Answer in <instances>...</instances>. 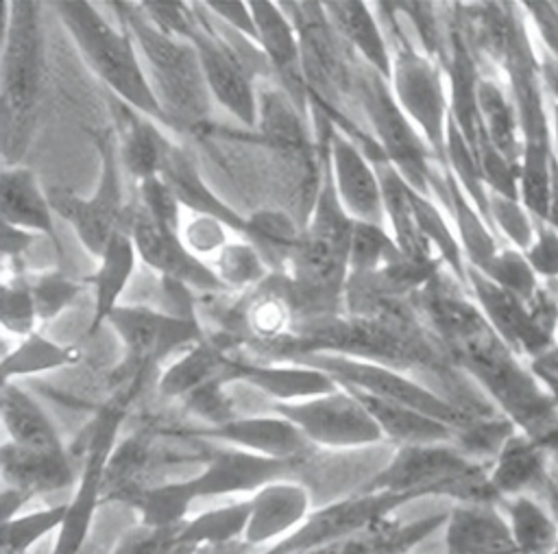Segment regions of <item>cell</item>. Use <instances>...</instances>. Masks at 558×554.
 Listing matches in <instances>:
<instances>
[{"label": "cell", "instance_id": "34", "mask_svg": "<svg viewBox=\"0 0 558 554\" xmlns=\"http://www.w3.org/2000/svg\"><path fill=\"white\" fill-rule=\"evenodd\" d=\"M477 107H480V127L488 137V142L508 161L521 168L519 157L523 155V144L519 142L521 129H519L514 103L504 94V89L493 79L480 76Z\"/></svg>", "mask_w": 558, "mask_h": 554}, {"label": "cell", "instance_id": "5", "mask_svg": "<svg viewBox=\"0 0 558 554\" xmlns=\"http://www.w3.org/2000/svg\"><path fill=\"white\" fill-rule=\"evenodd\" d=\"M488 467L453 443L397 447L362 491H392L421 497H449L456 504H501Z\"/></svg>", "mask_w": 558, "mask_h": 554}, {"label": "cell", "instance_id": "3", "mask_svg": "<svg viewBox=\"0 0 558 554\" xmlns=\"http://www.w3.org/2000/svg\"><path fill=\"white\" fill-rule=\"evenodd\" d=\"M52 7L72 35L81 57L111 89V96L172 133V124L153 92L131 33L122 24H111L92 2L70 0L54 2Z\"/></svg>", "mask_w": 558, "mask_h": 554}, {"label": "cell", "instance_id": "12", "mask_svg": "<svg viewBox=\"0 0 558 554\" xmlns=\"http://www.w3.org/2000/svg\"><path fill=\"white\" fill-rule=\"evenodd\" d=\"M412 499L416 497L410 493L392 491H360L351 497L336 499L314 510L294 532L270 545L266 554H305L327 547L392 517L395 510Z\"/></svg>", "mask_w": 558, "mask_h": 554}, {"label": "cell", "instance_id": "38", "mask_svg": "<svg viewBox=\"0 0 558 554\" xmlns=\"http://www.w3.org/2000/svg\"><path fill=\"white\" fill-rule=\"evenodd\" d=\"M251 502H233L229 506H220L207 513L196 515L194 519L187 517L181 523L179 537L185 545L201 550V547H214V545H229L242 539L246 523H248Z\"/></svg>", "mask_w": 558, "mask_h": 554}, {"label": "cell", "instance_id": "31", "mask_svg": "<svg viewBox=\"0 0 558 554\" xmlns=\"http://www.w3.org/2000/svg\"><path fill=\"white\" fill-rule=\"evenodd\" d=\"M347 390H351L364 404V408L381 427L384 438L397 443V447L456 443V430L438 419H432L414 408L386 401L355 388H347Z\"/></svg>", "mask_w": 558, "mask_h": 554}, {"label": "cell", "instance_id": "28", "mask_svg": "<svg viewBox=\"0 0 558 554\" xmlns=\"http://www.w3.org/2000/svg\"><path fill=\"white\" fill-rule=\"evenodd\" d=\"M4 486H13L28 497L61 491L74 482V469L65 454H41L7 441L0 451Z\"/></svg>", "mask_w": 558, "mask_h": 554}, {"label": "cell", "instance_id": "41", "mask_svg": "<svg viewBox=\"0 0 558 554\" xmlns=\"http://www.w3.org/2000/svg\"><path fill=\"white\" fill-rule=\"evenodd\" d=\"M401 257L405 255L397 246L395 238L384 229V225L355 220L349 253V275L375 273L392 262H399Z\"/></svg>", "mask_w": 558, "mask_h": 554}, {"label": "cell", "instance_id": "20", "mask_svg": "<svg viewBox=\"0 0 558 554\" xmlns=\"http://www.w3.org/2000/svg\"><path fill=\"white\" fill-rule=\"evenodd\" d=\"M157 177H161V181L170 188L179 205L201 216H214L222 220L231 231L242 236V240L246 238L248 218L240 216L233 207H229L225 201H220L211 192V188L203 181L201 172L196 170L192 157L181 146H177L170 137L163 140Z\"/></svg>", "mask_w": 558, "mask_h": 554}, {"label": "cell", "instance_id": "25", "mask_svg": "<svg viewBox=\"0 0 558 554\" xmlns=\"http://www.w3.org/2000/svg\"><path fill=\"white\" fill-rule=\"evenodd\" d=\"M137 249L131 236L129 218L126 222L111 236L102 255L98 257V268L94 275L83 279L85 286L94 288V316L89 325V334L98 332L102 323H107L109 314L120 305V297L131 281L137 266Z\"/></svg>", "mask_w": 558, "mask_h": 554}, {"label": "cell", "instance_id": "50", "mask_svg": "<svg viewBox=\"0 0 558 554\" xmlns=\"http://www.w3.org/2000/svg\"><path fill=\"white\" fill-rule=\"evenodd\" d=\"M207 11L222 22L225 26L233 28L235 33L244 35L246 39L255 41L259 46V33H257V24L251 11V2H242V0H209L205 2Z\"/></svg>", "mask_w": 558, "mask_h": 554}, {"label": "cell", "instance_id": "19", "mask_svg": "<svg viewBox=\"0 0 558 554\" xmlns=\"http://www.w3.org/2000/svg\"><path fill=\"white\" fill-rule=\"evenodd\" d=\"M198 434L266 458L301 465L316 449V445H312L310 438L290 419L277 412L264 417H235L222 425L205 427Z\"/></svg>", "mask_w": 558, "mask_h": 554}, {"label": "cell", "instance_id": "54", "mask_svg": "<svg viewBox=\"0 0 558 554\" xmlns=\"http://www.w3.org/2000/svg\"><path fill=\"white\" fill-rule=\"evenodd\" d=\"M549 227L558 231V155H551V174H549V205H547V220Z\"/></svg>", "mask_w": 558, "mask_h": 554}, {"label": "cell", "instance_id": "35", "mask_svg": "<svg viewBox=\"0 0 558 554\" xmlns=\"http://www.w3.org/2000/svg\"><path fill=\"white\" fill-rule=\"evenodd\" d=\"M447 192H449V209L453 214V222L458 229V242L466 257V264L482 270L499 251L495 236L488 229V222L466 196L462 185L456 181L449 168H445Z\"/></svg>", "mask_w": 558, "mask_h": 554}, {"label": "cell", "instance_id": "13", "mask_svg": "<svg viewBox=\"0 0 558 554\" xmlns=\"http://www.w3.org/2000/svg\"><path fill=\"white\" fill-rule=\"evenodd\" d=\"M272 412L290 419L316 447L357 449L386 441L364 404L342 386L305 401L275 404Z\"/></svg>", "mask_w": 558, "mask_h": 554}, {"label": "cell", "instance_id": "7", "mask_svg": "<svg viewBox=\"0 0 558 554\" xmlns=\"http://www.w3.org/2000/svg\"><path fill=\"white\" fill-rule=\"evenodd\" d=\"M355 94L373 127V137L405 183L423 196L440 198L449 207L445 170L442 179H438V172L432 170V164L438 168L440 164L436 161L421 131L397 103L390 83L364 63L355 76Z\"/></svg>", "mask_w": 558, "mask_h": 554}, {"label": "cell", "instance_id": "6", "mask_svg": "<svg viewBox=\"0 0 558 554\" xmlns=\"http://www.w3.org/2000/svg\"><path fill=\"white\" fill-rule=\"evenodd\" d=\"M375 7L381 9V28L392 52V94L445 170L449 98L445 94L442 65L429 59L423 50H416V46L405 37L395 2H377Z\"/></svg>", "mask_w": 558, "mask_h": 554}, {"label": "cell", "instance_id": "21", "mask_svg": "<svg viewBox=\"0 0 558 554\" xmlns=\"http://www.w3.org/2000/svg\"><path fill=\"white\" fill-rule=\"evenodd\" d=\"M242 541L251 545L283 539L310 517V491L296 480L272 482L253 493Z\"/></svg>", "mask_w": 558, "mask_h": 554}, {"label": "cell", "instance_id": "40", "mask_svg": "<svg viewBox=\"0 0 558 554\" xmlns=\"http://www.w3.org/2000/svg\"><path fill=\"white\" fill-rule=\"evenodd\" d=\"M214 270L218 279L222 281L225 290L233 292H244V290H255L262 286L272 270L259 255V251L246 242H229L216 257H214Z\"/></svg>", "mask_w": 558, "mask_h": 554}, {"label": "cell", "instance_id": "36", "mask_svg": "<svg viewBox=\"0 0 558 554\" xmlns=\"http://www.w3.org/2000/svg\"><path fill=\"white\" fill-rule=\"evenodd\" d=\"M83 358V351L74 345H61L54 342L39 332L22 338L20 345L13 347V351L4 353L2 358V382H13L15 377L26 375H39L48 373L61 366H72Z\"/></svg>", "mask_w": 558, "mask_h": 554}, {"label": "cell", "instance_id": "32", "mask_svg": "<svg viewBox=\"0 0 558 554\" xmlns=\"http://www.w3.org/2000/svg\"><path fill=\"white\" fill-rule=\"evenodd\" d=\"M2 423L9 441L41 454H65L57 427L41 406L15 382H2Z\"/></svg>", "mask_w": 558, "mask_h": 554}, {"label": "cell", "instance_id": "51", "mask_svg": "<svg viewBox=\"0 0 558 554\" xmlns=\"http://www.w3.org/2000/svg\"><path fill=\"white\" fill-rule=\"evenodd\" d=\"M525 257L534 268V273L545 277L558 275V231L547 222H543L536 229L534 242L525 251Z\"/></svg>", "mask_w": 558, "mask_h": 554}, {"label": "cell", "instance_id": "9", "mask_svg": "<svg viewBox=\"0 0 558 554\" xmlns=\"http://www.w3.org/2000/svg\"><path fill=\"white\" fill-rule=\"evenodd\" d=\"M131 399L116 395L109 399L94 421L87 425L83 445V469L72 499L65 502V519L57 532L52 554H83L94 513L105 495V473L116 449L118 427L126 414Z\"/></svg>", "mask_w": 558, "mask_h": 554}, {"label": "cell", "instance_id": "43", "mask_svg": "<svg viewBox=\"0 0 558 554\" xmlns=\"http://www.w3.org/2000/svg\"><path fill=\"white\" fill-rule=\"evenodd\" d=\"M0 321L2 327L15 336H31L39 323L37 308L31 292V281L26 273H15L0 288Z\"/></svg>", "mask_w": 558, "mask_h": 554}, {"label": "cell", "instance_id": "39", "mask_svg": "<svg viewBox=\"0 0 558 554\" xmlns=\"http://www.w3.org/2000/svg\"><path fill=\"white\" fill-rule=\"evenodd\" d=\"M196 495L192 491L190 478L181 482H163L142 489L133 497V506L140 515L142 526L150 528H172L187 519V513Z\"/></svg>", "mask_w": 558, "mask_h": 554}, {"label": "cell", "instance_id": "47", "mask_svg": "<svg viewBox=\"0 0 558 554\" xmlns=\"http://www.w3.org/2000/svg\"><path fill=\"white\" fill-rule=\"evenodd\" d=\"M488 214L490 225L499 227L519 249H530L536 231L517 198H508L488 190Z\"/></svg>", "mask_w": 558, "mask_h": 554}, {"label": "cell", "instance_id": "33", "mask_svg": "<svg viewBox=\"0 0 558 554\" xmlns=\"http://www.w3.org/2000/svg\"><path fill=\"white\" fill-rule=\"evenodd\" d=\"M504 510L519 554H551L558 545V519L547 506L527 495L506 497Z\"/></svg>", "mask_w": 558, "mask_h": 554}, {"label": "cell", "instance_id": "18", "mask_svg": "<svg viewBox=\"0 0 558 554\" xmlns=\"http://www.w3.org/2000/svg\"><path fill=\"white\" fill-rule=\"evenodd\" d=\"M466 284L482 314L510 349H523L530 356H541L551 347V332L536 321L532 310H527L530 305L519 301L514 294L469 264Z\"/></svg>", "mask_w": 558, "mask_h": 554}, {"label": "cell", "instance_id": "29", "mask_svg": "<svg viewBox=\"0 0 558 554\" xmlns=\"http://www.w3.org/2000/svg\"><path fill=\"white\" fill-rule=\"evenodd\" d=\"M379 181H381V196H384V212L386 220L390 222L392 238L401 253L416 262H432L438 260L434 246L425 238L414 203H412V188L405 183V179L397 172V168L384 159L375 161Z\"/></svg>", "mask_w": 558, "mask_h": 554}, {"label": "cell", "instance_id": "56", "mask_svg": "<svg viewBox=\"0 0 558 554\" xmlns=\"http://www.w3.org/2000/svg\"><path fill=\"white\" fill-rule=\"evenodd\" d=\"M556 445H558V436H554V438L547 443V451H551Z\"/></svg>", "mask_w": 558, "mask_h": 554}, {"label": "cell", "instance_id": "42", "mask_svg": "<svg viewBox=\"0 0 558 554\" xmlns=\"http://www.w3.org/2000/svg\"><path fill=\"white\" fill-rule=\"evenodd\" d=\"M65 502L41 508L26 515H15L9 521H2V554H26L39 539L48 532L61 528L65 519Z\"/></svg>", "mask_w": 558, "mask_h": 554}, {"label": "cell", "instance_id": "2", "mask_svg": "<svg viewBox=\"0 0 558 554\" xmlns=\"http://www.w3.org/2000/svg\"><path fill=\"white\" fill-rule=\"evenodd\" d=\"M131 33L153 92L172 124V133L198 131L211 116V92L192 41L161 31L140 2H111Z\"/></svg>", "mask_w": 558, "mask_h": 554}, {"label": "cell", "instance_id": "45", "mask_svg": "<svg viewBox=\"0 0 558 554\" xmlns=\"http://www.w3.org/2000/svg\"><path fill=\"white\" fill-rule=\"evenodd\" d=\"M28 281H31V292H33L39 323H48L54 316H59L85 286L83 281L78 284L59 270L28 275Z\"/></svg>", "mask_w": 558, "mask_h": 554}, {"label": "cell", "instance_id": "30", "mask_svg": "<svg viewBox=\"0 0 558 554\" xmlns=\"http://www.w3.org/2000/svg\"><path fill=\"white\" fill-rule=\"evenodd\" d=\"M229 342L225 338L218 340H207L203 338L187 351H183L161 375L157 388L166 397L174 399H185L201 386L227 377L231 380V366H233V356L229 353Z\"/></svg>", "mask_w": 558, "mask_h": 554}, {"label": "cell", "instance_id": "49", "mask_svg": "<svg viewBox=\"0 0 558 554\" xmlns=\"http://www.w3.org/2000/svg\"><path fill=\"white\" fill-rule=\"evenodd\" d=\"M229 227L214 218V216H201L194 214V218L181 229V240L198 260L205 262L209 255H218L231 240L227 238Z\"/></svg>", "mask_w": 558, "mask_h": 554}, {"label": "cell", "instance_id": "44", "mask_svg": "<svg viewBox=\"0 0 558 554\" xmlns=\"http://www.w3.org/2000/svg\"><path fill=\"white\" fill-rule=\"evenodd\" d=\"M480 273H484L488 279H493L497 286L514 294L519 301L530 305L538 290H536V273L530 266L527 257L519 251H499Z\"/></svg>", "mask_w": 558, "mask_h": 554}, {"label": "cell", "instance_id": "27", "mask_svg": "<svg viewBox=\"0 0 558 554\" xmlns=\"http://www.w3.org/2000/svg\"><path fill=\"white\" fill-rule=\"evenodd\" d=\"M111 107L116 116V142L122 168L129 170L137 183L148 177H157L166 133L159 124L116 96H111Z\"/></svg>", "mask_w": 558, "mask_h": 554}, {"label": "cell", "instance_id": "46", "mask_svg": "<svg viewBox=\"0 0 558 554\" xmlns=\"http://www.w3.org/2000/svg\"><path fill=\"white\" fill-rule=\"evenodd\" d=\"M181 523L172 528L135 526L120 537L111 554H194L196 550L185 545L179 537Z\"/></svg>", "mask_w": 558, "mask_h": 554}, {"label": "cell", "instance_id": "24", "mask_svg": "<svg viewBox=\"0 0 558 554\" xmlns=\"http://www.w3.org/2000/svg\"><path fill=\"white\" fill-rule=\"evenodd\" d=\"M52 205L48 194L39 188L33 170L24 166H4L0 172V216L2 222L41 233L52 240L57 251L61 242L52 222Z\"/></svg>", "mask_w": 558, "mask_h": 554}, {"label": "cell", "instance_id": "8", "mask_svg": "<svg viewBox=\"0 0 558 554\" xmlns=\"http://www.w3.org/2000/svg\"><path fill=\"white\" fill-rule=\"evenodd\" d=\"M92 140L98 150V181L92 196L85 198L65 188H54L48 192V198L52 209L74 227L85 251L98 260L111 236L126 222L129 205L122 198V164L116 131H96Z\"/></svg>", "mask_w": 558, "mask_h": 554}, {"label": "cell", "instance_id": "16", "mask_svg": "<svg viewBox=\"0 0 558 554\" xmlns=\"http://www.w3.org/2000/svg\"><path fill=\"white\" fill-rule=\"evenodd\" d=\"M301 462L266 458L246 449L227 447L209 454L205 467L190 478L192 491L198 497H218L233 493H257L259 489L279 482L296 480Z\"/></svg>", "mask_w": 558, "mask_h": 554}, {"label": "cell", "instance_id": "17", "mask_svg": "<svg viewBox=\"0 0 558 554\" xmlns=\"http://www.w3.org/2000/svg\"><path fill=\"white\" fill-rule=\"evenodd\" d=\"M251 11L259 33V48L272 70L275 83L292 98L299 111L310 116V96L303 76L301 41L292 20L277 2L253 0Z\"/></svg>", "mask_w": 558, "mask_h": 554}, {"label": "cell", "instance_id": "37", "mask_svg": "<svg viewBox=\"0 0 558 554\" xmlns=\"http://www.w3.org/2000/svg\"><path fill=\"white\" fill-rule=\"evenodd\" d=\"M299 236H301V229L283 212L264 209L248 216L246 242H251L259 251V255L264 257V262L272 273L286 275L292 253L296 249Z\"/></svg>", "mask_w": 558, "mask_h": 554}, {"label": "cell", "instance_id": "53", "mask_svg": "<svg viewBox=\"0 0 558 554\" xmlns=\"http://www.w3.org/2000/svg\"><path fill=\"white\" fill-rule=\"evenodd\" d=\"M35 236L37 233H33V231H26V229H20V227L2 222L0 249H2L4 260H20L33 246Z\"/></svg>", "mask_w": 558, "mask_h": 554}, {"label": "cell", "instance_id": "11", "mask_svg": "<svg viewBox=\"0 0 558 554\" xmlns=\"http://www.w3.org/2000/svg\"><path fill=\"white\" fill-rule=\"evenodd\" d=\"M107 323L116 329L126 349L124 364L120 366L124 375V388L120 393L129 397H133L140 377L150 366L177 351H187L205 338L198 321L177 318L153 305H118Z\"/></svg>", "mask_w": 558, "mask_h": 554}, {"label": "cell", "instance_id": "48", "mask_svg": "<svg viewBox=\"0 0 558 554\" xmlns=\"http://www.w3.org/2000/svg\"><path fill=\"white\" fill-rule=\"evenodd\" d=\"M225 384H229V380L227 377H218V380L201 386L198 390H194L192 395H187L183 399L187 412H192L194 417L207 421V427L222 425V423L235 419L231 399L225 393Z\"/></svg>", "mask_w": 558, "mask_h": 554}, {"label": "cell", "instance_id": "15", "mask_svg": "<svg viewBox=\"0 0 558 554\" xmlns=\"http://www.w3.org/2000/svg\"><path fill=\"white\" fill-rule=\"evenodd\" d=\"M129 227L140 260L159 273L198 292H225L211 264L198 260L181 240V231L159 222L140 203L129 205Z\"/></svg>", "mask_w": 558, "mask_h": 554}, {"label": "cell", "instance_id": "55", "mask_svg": "<svg viewBox=\"0 0 558 554\" xmlns=\"http://www.w3.org/2000/svg\"><path fill=\"white\" fill-rule=\"evenodd\" d=\"M246 543L244 541H235L229 545H214V547H201L194 554H246Z\"/></svg>", "mask_w": 558, "mask_h": 554}, {"label": "cell", "instance_id": "52", "mask_svg": "<svg viewBox=\"0 0 558 554\" xmlns=\"http://www.w3.org/2000/svg\"><path fill=\"white\" fill-rule=\"evenodd\" d=\"M525 9L547 44V50L558 59V2H527Z\"/></svg>", "mask_w": 558, "mask_h": 554}, {"label": "cell", "instance_id": "26", "mask_svg": "<svg viewBox=\"0 0 558 554\" xmlns=\"http://www.w3.org/2000/svg\"><path fill=\"white\" fill-rule=\"evenodd\" d=\"M325 13L336 33L351 44V48L364 59V63L381 74L388 83L392 79V52L381 22L373 15L371 4L349 2H323Z\"/></svg>", "mask_w": 558, "mask_h": 554}, {"label": "cell", "instance_id": "14", "mask_svg": "<svg viewBox=\"0 0 558 554\" xmlns=\"http://www.w3.org/2000/svg\"><path fill=\"white\" fill-rule=\"evenodd\" d=\"M310 113L316 120L318 140L327 148L336 194L344 212L357 222L384 225L386 212H384L381 181L375 164L333 122H329L325 116H320L314 109H310Z\"/></svg>", "mask_w": 558, "mask_h": 554}, {"label": "cell", "instance_id": "10", "mask_svg": "<svg viewBox=\"0 0 558 554\" xmlns=\"http://www.w3.org/2000/svg\"><path fill=\"white\" fill-rule=\"evenodd\" d=\"M292 362L310 364V366H316V369L329 373L338 382V386L355 388V390L368 393L373 397L414 408L432 419H438V421L451 425L456 432L462 430L464 425H469L473 419H477L475 412H469V410L438 397L436 393L427 390L425 386L410 380L401 371L377 364V362L355 360V358L336 356V353H307Z\"/></svg>", "mask_w": 558, "mask_h": 554}, {"label": "cell", "instance_id": "23", "mask_svg": "<svg viewBox=\"0 0 558 554\" xmlns=\"http://www.w3.org/2000/svg\"><path fill=\"white\" fill-rule=\"evenodd\" d=\"M231 380L246 382L264 395L277 399V404H294L312 397H320L338 390V382L310 364L299 362H251L235 358L231 366Z\"/></svg>", "mask_w": 558, "mask_h": 554}, {"label": "cell", "instance_id": "22", "mask_svg": "<svg viewBox=\"0 0 558 554\" xmlns=\"http://www.w3.org/2000/svg\"><path fill=\"white\" fill-rule=\"evenodd\" d=\"M447 554H519L499 504H456L445 523Z\"/></svg>", "mask_w": 558, "mask_h": 554}, {"label": "cell", "instance_id": "1", "mask_svg": "<svg viewBox=\"0 0 558 554\" xmlns=\"http://www.w3.org/2000/svg\"><path fill=\"white\" fill-rule=\"evenodd\" d=\"M320 155V183L310 209L307 222L301 227V236L292 260L288 264V297L296 316V308L316 316L314 308H338L340 294L349 279V253L355 220L344 212L325 144L318 140Z\"/></svg>", "mask_w": 558, "mask_h": 554}, {"label": "cell", "instance_id": "4", "mask_svg": "<svg viewBox=\"0 0 558 554\" xmlns=\"http://www.w3.org/2000/svg\"><path fill=\"white\" fill-rule=\"evenodd\" d=\"M44 39L37 2H11L9 24L0 37L2 148L7 161H17L31 140L41 89Z\"/></svg>", "mask_w": 558, "mask_h": 554}]
</instances>
